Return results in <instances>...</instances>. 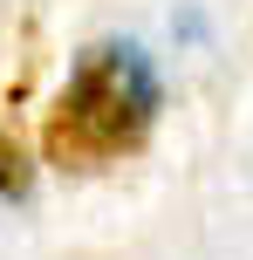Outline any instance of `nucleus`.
I'll use <instances>...</instances> for the list:
<instances>
[{"label":"nucleus","mask_w":253,"mask_h":260,"mask_svg":"<svg viewBox=\"0 0 253 260\" xmlns=\"http://www.w3.org/2000/svg\"><path fill=\"white\" fill-rule=\"evenodd\" d=\"M158 117V69L137 41H96L76 55L68 89L48 117V151L62 165H103L130 151Z\"/></svg>","instance_id":"f257e3e1"},{"label":"nucleus","mask_w":253,"mask_h":260,"mask_svg":"<svg viewBox=\"0 0 253 260\" xmlns=\"http://www.w3.org/2000/svg\"><path fill=\"white\" fill-rule=\"evenodd\" d=\"M27 178H34V171H27V157L14 151L7 137H0V199H21V192H27Z\"/></svg>","instance_id":"f03ea898"}]
</instances>
